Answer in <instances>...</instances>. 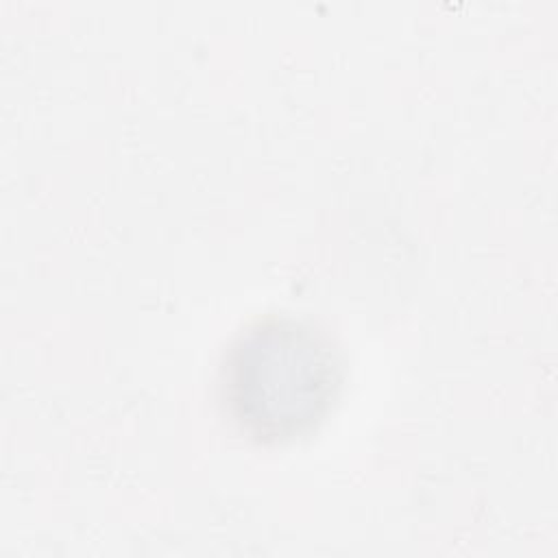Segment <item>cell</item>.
<instances>
[{"mask_svg":"<svg viewBox=\"0 0 558 558\" xmlns=\"http://www.w3.org/2000/svg\"><path fill=\"white\" fill-rule=\"evenodd\" d=\"M342 357L310 320L270 314L231 340L218 373V397L240 434L290 442L312 432L342 388Z\"/></svg>","mask_w":558,"mask_h":558,"instance_id":"1","label":"cell"}]
</instances>
